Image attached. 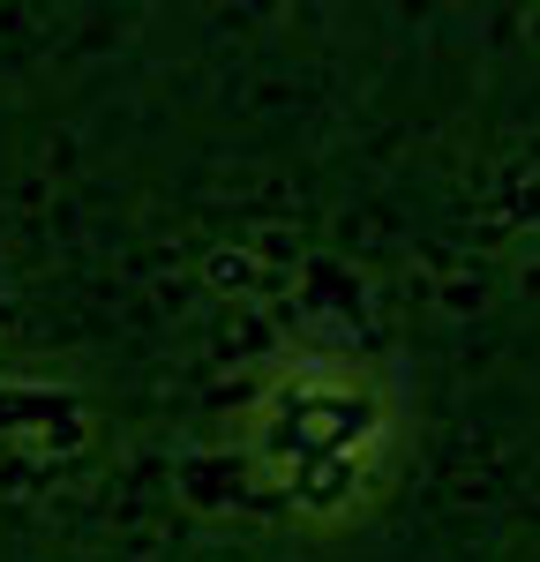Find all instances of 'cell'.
<instances>
[{
	"label": "cell",
	"instance_id": "cell-1",
	"mask_svg": "<svg viewBox=\"0 0 540 562\" xmlns=\"http://www.w3.org/2000/svg\"><path fill=\"white\" fill-rule=\"evenodd\" d=\"M368 428V405H353V397H315V405H301L293 420H285V442L293 450H315V458H330L346 435Z\"/></svg>",
	"mask_w": 540,
	"mask_h": 562
}]
</instances>
